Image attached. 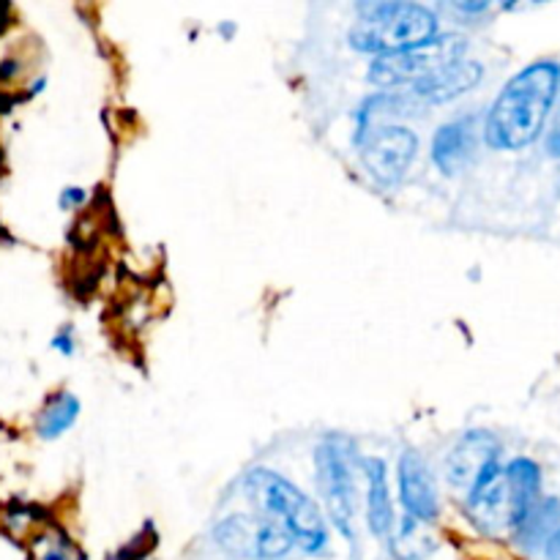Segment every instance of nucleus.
<instances>
[{"label":"nucleus","mask_w":560,"mask_h":560,"mask_svg":"<svg viewBox=\"0 0 560 560\" xmlns=\"http://www.w3.org/2000/svg\"><path fill=\"white\" fill-rule=\"evenodd\" d=\"M366 470V520H370L372 534L386 539L392 536L394 528V509L392 495H388V481H386V465L383 459H370L364 465Z\"/></svg>","instance_id":"nucleus-13"},{"label":"nucleus","mask_w":560,"mask_h":560,"mask_svg":"<svg viewBox=\"0 0 560 560\" xmlns=\"http://www.w3.org/2000/svg\"><path fill=\"white\" fill-rule=\"evenodd\" d=\"M213 539L224 552L249 560H282L293 550V536L273 520L233 514L213 528Z\"/></svg>","instance_id":"nucleus-6"},{"label":"nucleus","mask_w":560,"mask_h":560,"mask_svg":"<svg viewBox=\"0 0 560 560\" xmlns=\"http://www.w3.org/2000/svg\"><path fill=\"white\" fill-rule=\"evenodd\" d=\"M501 459V443L492 432L474 430L452 448L446 459V476L454 490H474L476 481L498 465Z\"/></svg>","instance_id":"nucleus-8"},{"label":"nucleus","mask_w":560,"mask_h":560,"mask_svg":"<svg viewBox=\"0 0 560 560\" xmlns=\"http://www.w3.org/2000/svg\"><path fill=\"white\" fill-rule=\"evenodd\" d=\"M419 151V137L405 126H377L364 135V167L372 180L381 186H394L402 180Z\"/></svg>","instance_id":"nucleus-7"},{"label":"nucleus","mask_w":560,"mask_h":560,"mask_svg":"<svg viewBox=\"0 0 560 560\" xmlns=\"http://www.w3.org/2000/svg\"><path fill=\"white\" fill-rule=\"evenodd\" d=\"M246 495L260 512L277 525H282L295 545L306 550L310 556H317L328 547V528L323 520L320 509L284 476L273 474L268 468H255L244 479Z\"/></svg>","instance_id":"nucleus-2"},{"label":"nucleus","mask_w":560,"mask_h":560,"mask_svg":"<svg viewBox=\"0 0 560 560\" xmlns=\"http://www.w3.org/2000/svg\"><path fill=\"white\" fill-rule=\"evenodd\" d=\"M465 49H468V42L463 36L446 33V36L432 38L430 44H421L416 49L381 55L372 60L370 82L377 88H413L459 63L465 58Z\"/></svg>","instance_id":"nucleus-4"},{"label":"nucleus","mask_w":560,"mask_h":560,"mask_svg":"<svg viewBox=\"0 0 560 560\" xmlns=\"http://www.w3.org/2000/svg\"><path fill=\"white\" fill-rule=\"evenodd\" d=\"M82 202H85V191H82V189H66L63 195H60V206H63V208L82 206Z\"/></svg>","instance_id":"nucleus-17"},{"label":"nucleus","mask_w":560,"mask_h":560,"mask_svg":"<svg viewBox=\"0 0 560 560\" xmlns=\"http://www.w3.org/2000/svg\"><path fill=\"white\" fill-rule=\"evenodd\" d=\"M52 345L60 350V353H66V355L74 353V342H71V331H69V328H66V331H60L58 337L52 339Z\"/></svg>","instance_id":"nucleus-18"},{"label":"nucleus","mask_w":560,"mask_h":560,"mask_svg":"<svg viewBox=\"0 0 560 560\" xmlns=\"http://www.w3.org/2000/svg\"><path fill=\"white\" fill-rule=\"evenodd\" d=\"M438 38V16L421 3L361 5V20L350 31V44L361 52L394 55Z\"/></svg>","instance_id":"nucleus-3"},{"label":"nucleus","mask_w":560,"mask_h":560,"mask_svg":"<svg viewBox=\"0 0 560 560\" xmlns=\"http://www.w3.org/2000/svg\"><path fill=\"white\" fill-rule=\"evenodd\" d=\"M506 481H509V498H512V528L517 530L530 514V509L541 501V470L534 459H514L506 465Z\"/></svg>","instance_id":"nucleus-12"},{"label":"nucleus","mask_w":560,"mask_h":560,"mask_svg":"<svg viewBox=\"0 0 560 560\" xmlns=\"http://www.w3.org/2000/svg\"><path fill=\"white\" fill-rule=\"evenodd\" d=\"M44 560H66V558H63V552L52 550V552H47V556H44Z\"/></svg>","instance_id":"nucleus-21"},{"label":"nucleus","mask_w":560,"mask_h":560,"mask_svg":"<svg viewBox=\"0 0 560 560\" xmlns=\"http://www.w3.org/2000/svg\"><path fill=\"white\" fill-rule=\"evenodd\" d=\"M558 530H560V503L556 498H541V501L530 509L525 523L517 528V539L523 541L528 550H536V547H547V541H550Z\"/></svg>","instance_id":"nucleus-14"},{"label":"nucleus","mask_w":560,"mask_h":560,"mask_svg":"<svg viewBox=\"0 0 560 560\" xmlns=\"http://www.w3.org/2000/svg\"><path fill=\"white\" fill-rule=\"evenodd\" d=\"M481 74H485L481 63H474V60H459V63H454L452 69L441 71V74L430 77V80L410 88L408 96L402 98L405 102H416V104L452 102V98L463 96V93H468L470 88L479 85Z\"/></svg>","instance_id":"nucleus-10"},{"label":"nucleus","mask_w":560,"mask_h":560,"mask_svg":"<svg viewBox=\"0 0 560 560\" xmlns=\"http://www.w3.org/2000/svg\"><path fill=\"white\" fill-rule=\"evenodd\" d=\"M560 91L558 60H536L506 82L485 124L487 145L520 151L539 140Z\"/></svg>","instance_id":"nucleus-1"},{"label":"nucleus","mask_w":560,"mask_h":560,"mask_svg":"<svg viewBox=\"0 0 560 560\" xmlns=\"http://www.w3.org/2000/svg\"><path fill=\"white\" fill-rule=\"evenodd\" d=\"M547 151H550L556 159H560V107H558L556 120H552L550 135H547Z\"/></svg>","instance_id":"nucleus-16"},{"label":"nucleus","mask_w":560,"mask_h":560,"mask_svg":"<svg viewBox=\"0 0 560 560\" xmlns=\"http://www.w3.org/2000/svg\"><path fill=\"white\" fill-rule=\"evenodd\" d=\"M545 556H547V560H560V530H558L556 536H552L550 541H547Z\"/></svg>","instance_id":"nucleus-20"},{"label":"nucleus","mask_w":560,"mask_h":560,"mask_svg":"<svg viewBox=\"0 0 560 560\" xmlns=\"http://www.w3.org/2000/svg\"><path fill=\"white\" fill-rule=\"evenodd\" d=\"M80 416V399L69 392H60L58 397L49 399L47 408L38 416V435L44 441H55V438L63 435L66 430H71Z\"/></svg>","instance_id":"nucleus-15"},{"label":"nucleus","mask_w":560,"mask_h":560,"mask_svg":"<svg viewBox=\"0 0 560 560\" xmlns=\"http://www.w3.org/2000/svg\"><path fill=\"white\" fill-rule=\"evenodd\" d=\"M20 74V63H16V60H11V58H5L3 63H0V80H14V77Z\"/></svg>","instance_id":"nucleus-19"},{"label":"nucleus","mask_w":560,"mask_h":560,"mask_svg":"<svg viewBox=\"0 0 560 560\" xmlns=\"http://www.w3.org/2000/svg\"><path fill=\"white\" fill-rule=\"evenodd\" d=\"M317 476H320L323 501H326L328 517L342 530L348 539L355 536V509H359V492H355V452L353 443L345 438H326L317 446Z\"/></svg>","instance_id":"nucleus-5"},{"label":"nucleus","mask_w":560,"mask_h":560,"mask_svg":"<svg viewBox=\"0 0 560 560\" xmlns=\"http://www.w3.org/2000/svg\"><path fill=\"white\" fill-rule=\"evenodd\" d=\"M399 498H402L408 517L419 520V523L438 520V512H441L438 487L430 465L421 459L419 452H405L399 459Z\"/></svg>","instance_id":"nucleus-9"},{"label":"nucleus","mask_w":560,"mask_h":560,"mask_svg":"<svg viewBox=\"0 0 560 560\" xmlns=\"http://www.w3.org/2000/svg\"><path fill=\"white\" fill-rule=\"evenodd\" d=\"M474 120L459 118L441 126L432 140V162L443 175L463 173L465 164L474 156Z\"/></svg>","instance_id":"nucleus-11"}]
</instances>
